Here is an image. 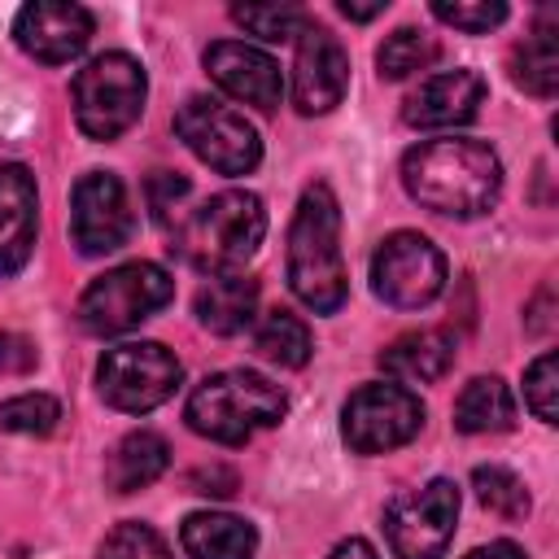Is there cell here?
I'll use <instances>...</instances> for the list:
<instances>
[{"label":"cell","mask_w":559,"mask_h":559,"mask_svg":"<svg viewBox=\"0 0 559 559\" xmlns=\"http://www.w3.org/2000/svg\"><path fill=\"white\" fill-rule=\"evenodd\" d=\"M406 192L445 218H476L498 201L502 162L485 140H424L402 157Z\"/></svg>","instance_id":"6da1fadb"},{"label":"cell","mask_w":559,"mask_h":559,"mask_svg":"<svg viewBox=\"0 0 559 559\" xmlns=\"http://www.w3.org/2000/svg\"><path fill=\"white\" fill-rule=\"evenodd\" d=\"M288 288L314 314H332L345 306L349 280L341 258V205L328 183H310L297 201L288 227Z\"/></svg>","instance_id":"7a4b0ae2"},{"label":"cell","mask_w":559,"mask_h":559,"mask_svg":"<svg viewBox=\"0 0 559 559\" xmlns=\"http://www.w3.org/2000/svg\"><path fill=\"white\" fill-rule=\"evenodd\" d=\"M170 236H175L170 249H179L183 262H192L205 275H223L258 253L266 236V210L253 192L227 188V192H214L205 205L183 210Z\"/></svg>","instance_id":"3957f363"},{"label":"cell","mask_w":559,"mask_h":559,"mask_svg":"<svg viewBox=\"0 0 559 559\" xmlns=\"http://www.w3.org/2000/svg\"><path fill=\"white\" fill-rule=\"evenodd\" d=\"M288 411V397L280 384H271L258 371H214L205 376L183 406V419L197 437H210L218 445H245L258 428L280 424Z\"/></svg>","instance_id":"277c9868"},{"label":"cell","mask_w":559,"mask_h":559,"mask_svg":"<svg viewBox=\"0 0 559 559\" xmlns=\"http://www.w3.org/2000/svg\"><path fill=\"white\" fill-rule=\"evenodd\" d=\"M70 96H74V122L87 140H118L122 131L135 127L148 96V79L135 57L100 52L74 74Z\"/></svg>","instance_id":"5b68a950"},{"label":"cell","mask_w":559,"mask_h":559,"mask_svg":"<svg viewBox=\"0 0 559 559\" xmlns=\"http://www.w3.org/2000/svg\"><path fill=\"white\" fill-rule=\"evenodd\" d=\"M170 297H175V280L157 262H122L83 288L79 323L92 336H118L153 319Z\"/></svg>","instance_id":"8992f818"},{"label":"cell","mask_w":559,"mask_h":559,"mask_svg":"<svg viewBox=\"0 0 559 559\" xmlns=\"http://www.w3.org/2000/svg\"><path fill=\"white\" fill-rule=\"evenodd\" d=\"M183 380L179 358L157 345V341H127L105 349L100 367H96V389L114 411L127 415H144L153 406H162Z\"/></svg>","instance_id":"52a82bcc"},{"label":"cell","mask_w":559,"mask_h":559,"mask_svg":"<svg viewBox=\"0 0 559 559\" xmlns=\"http://www.w3.org/2000/svg\"><path fill=\"white\" fill-rule=\"evenodd\" d=\"M175 135L218 175H249L262 162L253 122L214 96H188L175 114Z\"/></svg>","instance_id":"ba28073f"},{"label":"cell","mask_w":559,"mask_h":559,"mask_svg":"<svg viewBox=\"0 0 559 559\" xmlns=\"http://www.w3.org/2000/svg\"><path fill=\"white\" fill-rule=\"evenodd\" d=\"M424 428V402L406 384L376 380L349 393L341 411V437L354 454H384L406 445Z\"/></svg>","instance_id":"9c48e42d"},{"label":"cell","mask_w":559,"mask_h":559,"mask_svg":"<svg viewBox=\"0 0 559 559\" xmlns=\"http://www.w3.org/2000/svg\"><path fill=\"white\" fill-rule=\"evenodd\" d=\"M459 520V485L437 476L384 507V537L397 559H441Z\"/></svg>","instance_id":"30bf717a"},{"label":"cell","mask_w":559,"mask_h":559,"mask_svg":"<svg viewBox=\"0 0 559 559\" xmlns=\"http://www.w3.org/2000/svg\"><path fill=\"white\" fill-rule=\"evenodd\" d=\"M371 288L384 306L419 310L441 297L445 288V258L419 231H393L380 240L371 258Z\"/></svg>","instance_id":"8fae6325"},{"label":"cell","mask_w":559,"mask_h":559,"mask_svg":"<svg viewBox=\"0 0 559 559\" xmlns=\"http://www.w3.org/2000/svg\"><path fill=\"white\" fill-rule=\"evenodd\" d=\"M135 214L127 201V188L109 170H87L70 192V236L83 258L114 253L131 240Z\"/></svg>","instance_id":"7c38bea8"},{"label":"cell","mask_w":559,"mask_h":559,"mask_svg":"<svg viewBox=\"0 0 559 559\" xmlns=\"http://www.w3.org/2000/svg\"><path fill=\"white\" fill-rule=\"evenodd\" d=\"M345 87H349V52L328 26L306 22L293 57V105L301 114H328L332 105H341Z\"/></svg>","instance_id":"4fadbf2b"},{"label":"cell","mask_w":559,"mask_h":559,"mask_svg":"<svg viewBox=\"0 0 559 559\" xmlns=\"http://www.w3.org/2000/svg\"><path fill=\"white\" fill-rule=\"evenodd\" d=\"M13 39L26 57L44 66H66L74 61L87 39H92V13L70 0H35L22 4L13 17Z\"/></svg>","instance_id":"5bb4252c"},{"label":"cell","mask_w":559,"mask_h":559,"mask_svg":"<svg viewBox=\"0 0 559 559\" xmlns=\"http://www.w3.org/2000/svg\"><path fill=\"white\" fill-rule=\"evenodd\" d=\"M205 70L231 100H245V105L266 109V114L280 109L284 74L262 48H253L245 39H218L205 48Z\"/></svg>","instance_id":"9a60e30c"},{"label":"cell","mask_w":559,"mask_h":559,"mask_svg":"<svg viewBox=\"0 0 559 559\" xmlns=\"http://www.w3.org/2000/svg\"><path fill=\"white\" fill-rule=\"evenodd\" d=\"M489 96V83L476 70H441L428 74L402 105V118L419 131H445V127H463L480 114Z\"/></svg>","instance_id":"2e32d148"},{"label":"cell","mask_w":559,"mask_h":559,"mask_svg":"<svg viewBox=\"0 0 559 559\" xmlns=\"http://www.w3.org/2000/svg\"><path fill=\"white\" fill-rule=\"evenodd\" d=\"M39 231V192L35 175L17 162L0 166V275H17L35 249Z\"/></svg>","instance_id":"e0dca14e"},{"label":"cell","mask_w":559,"mask_h":559,"mask_svg":"<svg viewBox=\"0 0 559 559\" xmlns=\"http://www.w3.org/2000/svg\"><path fill=\"white\" fill-rule=\"evenodd\" d=\"M454 362V336L445 328H419L384 345L380 367L393 376V384H428L441 380Z\"/></svg>","instance_id":"ac0fdd59"},{"label":"cell","mask_w":559,"mask_h":559,"mask_svg":"<svg viewBox=\"0 0 559 559\" xmlns=\"http://www.w3.org/2000/svg\"><path fill=\"white\" fill-rule=\"evenodd\" d=\"M258 314V280L240 275V271H223L210 275L197 293V319L201 328H210L214 336H236L253 323Z\"/></svg>","instance_id":"d6986e66"},{"label":"cell","mask_w":559,"mask_h":559,"mask_svg":"<svg viewBox=\"0 0 559 559\" xmlns=\"http://www.w3.org/2000/svg\"><path fill=\"white\" fill-rule=\"evenodd\" d=\"M179 542L188 559H253L258 555V533L249 520L227 515V511H197L183 520Z\"/></svg>","instance_id":"ffe728a7"},{"label":"cell","mask_w":559,"mask_h":559,"mask_svg":"<svg viewBox=\"0 0 559 559\" xmlns=\"http://www.w3.org/2000/svg\"><path fill=\"white\" fill-rule=\"evenodd\" d=\"M170 463V450L157 432L140 428V432H127L114 450H109V463H105V485L114 493H135L144 485H153Z\"/></svg>","instance_id":"44dd1931"},{"label":"cell","mask_w":559,"mask_h":559,"mask_svg":"<svg viewBox=\"0 0 559 559\" xmlns=\"http://www.w3.org/2000/svg\"><path fill=\"white\" fill-rule=\"evenodd\" d=\"M515 419V397L498 376H476L454 402L459 432H502Z\"/></svg>","instance_id":"7402d4cb"},{"label":"cell","mask_w":559,"mask_h":559,"mask_svg":"<svg viewBox=\"0 0 559 559\" xmlns=\"http://www.w3.org/2000/svg\"><path fill=\"white\" fill-rule=\"evenodd\" d=\"M511 79H515L524 92L542 96V100L555 96V87H559V44H555V26H550L546 17H542L537 31L524 35V44L511 52Z\"/></svg>","instance_id":"603a6c76"},{"label":"cell","mask_w":559,"mask_h":559,"mask_svg":"<svg viewBox=\"0 0 559 559\" xmlns=\"http://www.w3.org/2000/svg\"><path fill=\"white\" fill-rule=\"evenodd\" d=\"M253 345L266 362H280V367H306L310 362V328L293 310H266L253 328Z\"/></svg>","instance_id":"cb8c5ba5"},{"label":"cell","mask_w":559,"mask_h":559,"mask_svg":"<svg viewBox=\"0 0 559 559\" xmlns=\"http://www.w3.org/2000/svg\"><path fill=\"white\" fill-rule=\"evenodd\" d=\"M437 61V39L428 31H415V26H397L380 48H376V66H380V79H411L415 70H428Z\"/></svg>","instance_id":"d4e9b609"},{"label":"cell","mask_w":559,"mask_h":559,"mask_svg":"<svg viewBox=\"0 0 559 559\" xmlns=\"http://www.w3.org/2000/svg\"><path fill=\"white\" fill-rule=\"evenodd\" d=\"M231 17H236L249 35L271 39V44L297 39L301 26L310 22V13H306L301 4H231Z\"/></svg>","instance_id":"484cf974"},{"label":"cell","mask_w":559,"mask_h":559,"mask_svg":"<svg viewBox=\"0 0 559 559\" xmlns=\"http://www.w3.org/2000/svg\"><path fill=\"white\" fill-rule=\"evenodd\" d=\"M472 489H476V498H480L489 511H498V515H507V520L528 515V489H524V480H520L515 472L498 467V463L476 467V472H472Z\"/></svg>","instance_id":"4316f807"},{"label":"cell","mask_w":559,"mask_h":559,"mask_svg":"<svg viewBox=\"0 0 559 559\" xmlns=\"http://www.w3.org/2000/svg\"><path fill=\"white\" fill-rule=\"evenodd\" d=\"M61 419V406L57 397L48 393H17L9 402H0V428L4 432H26V437H44L52 432Z\"/></svg>","instance_id":"83f0119b"},{"label":"cell","mask_w":559,"mask_h":559,"mask_svg":"<svg viewBox=\"0 0 559 559\" xmlns=\"http://www.w3.org/2000/svg\"><path fill=\"white\" fill-rule=\"evenodd\" d=\"M100 559H175L170 546L162 542V533H153L140 520L118 524L105 542H100Z\"/></svg>","instance_id":"f1b7e54d"},{"label":"cell","mask_w":559,"mask_h":559,"mask_svg":"<svg viewBox=\"0 0 559 559\" xmlns=\"http://www.w3.org/2000/svg\"><path fill=\"white\" fill-rule=\"evenodd\" d=\"M555 397H559V362H555V354H542V358L524 371V402H528V411H533L542 424H555V415H559Z\"/></svg>","instance_id":"f546056e"},{"label":"cell","mask_w":559,"mask_h":559,"mask_svg":"<svg viewBox=\"0 0 559 559\" xmlns=\"http://www.w3.org/2000/svg\"><path fill=\"white\" fill-rule=\"evenodd\" d=\"M432 17L445 22V26H459V31L480 35V31H489V26H498V22L507 17V4H502V0H480V4H450V0H437V4H432Z\"/></svg>","instance_id":"4dcf8cb0"},{"label":"cell","mask_w":559,"mask_h":559,"mask_svg":"<svg viewBox=\"0 0 559 559\" xmlns=\"http://www.w3.org/2000/svg\"><path fill=\"white\" fill-rule=\"evenodd\" d=\"M188 179H179V175H153L148 179V210H153V218H157V227H175L179 218H183V201H188Z\"/></svg>","instance_id":"1f68e13d"},{"label":"cell","mask_w":559,"mask_h":559,"mask_svg":"<svg viewBox=\"0 0 559 559\" xmlns=\"http://www.w3.org/2000/svg\"><path fill=\"white\" fill-rule=\"evenodd\" d=\"M31 367H35V345L26 336H17V332H0V371L22 376Z\"/></svg>","instance_id":"d6a6232c"},{"label":"cell","mask_w":559,"mask_h":559,"mask_svg":"<svg viewBox=\"0 0 559 559\" xmlns=\"http://www.w3.org/2000/svg\"><path fill=\"white\" fill-rule=\"evenodd\" d=\"M463 559H528L515 542H489V546H476L472 555H463Z\"/></svg>","instance_id":"836d02e7"},{"label":"cell","mask_w":559,"mask_h":559,"mask_svg":"<svg viewBox=\"0 0 559 559\" xmlns=\"http://www.w3.org/2000/svg\"><path fill=\"white\" fill-rule=\"evenodd\" d=\"M345 17H354V22H371V17H380L384 9H389V0H371V4H354V0H341L336 4Z\"/></svg>","instance_id":"e575fe53"},{"label":"cell","mask_w":559,"mask_h":559,"mask_svg":"<svg viewBox=\"0 0 559 559\" xmlns=\"http://www.w3.org/2000/svg\"><path fill=\"white\" fill-rule=\"evenodd\" d=\"M328 559H380L376 550H371V542H362V537H349V542H341Z\"/></svg>","instance_id":"d590c367"}]
</instances>
